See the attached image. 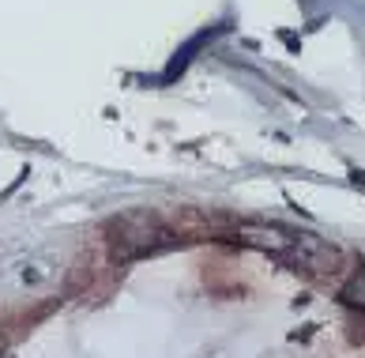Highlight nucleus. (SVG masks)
<instances>
[{
    "instance_id": "f257e3e1",
    "label": "nucleus",
    "mask_w": 365,
    "mask_h": 358,
    "mask_svg": "<svg viewBox=\"0 0 365 358\" xmlns=\"http://www.w3.org/2000/svg\"><path fill=\"white\" fill-rule=\"evenodd\" d=\"M237 234H241V242H245V245H252V249L282 257L287 264L309 268V272H335V268H339V260H343L335 245L313 238V234L279 227V223H245Z\"/></svg>"
},
{
    "instance_id": "f03ea898",
    "label": "nucleus",
    "mask_w": 365,
    "mask_h": 358,
    "mask_svg": "<svg viewBox=\"0 0 365 358\" xmlns=\"http://www.w3.org/2000/svg\"><path fill=\"white\" fill-rule=\"evenodd\" d=\"M64 275V257L57 249H31L0 264V294L23 298L42 294Z\"/></svg>"
}]
</instances>
